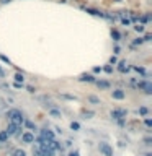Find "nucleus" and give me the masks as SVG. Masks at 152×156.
<instances>
[{
	"mask_svg": "<svg viewBox=\"0 0 152 156\" xmlns=\"http://www.w3.org/2000/svg\"><path fill=\"white\" fill-rule=\"evenodd\" d=\"M8 119H10V122L12 124H15L16 127H22V124L25 122V119H23V116H22V112H20L18 109H10L8 111Z\"/></svg>",
	"mask_w": 152,
	"mask_h": 156,
	"instance_id": "1",
	"label": "nucleus"
},
{
	"mask_svg": "<svg viewBox=\"0 0 152 156\" xmlns=\"http://www.w3.org/2000/svg\"><path fill=\"white\" fill-rule=\"evenodd\" d=\"M98 150L103 156H113V148L110 146L108 143H105V141H102V143L98 145Z\"/></svg>",
	"mask_w": 152,
	"mask_h": 156,
	"instance_id": "2",
	"label": "nucleus"
},
{
	"mask_svg": "<svg viewBox=\"0 0 152 156\" xmlns=\"http://www.w3.org/2000/svg\"><path fill=\"white\" fill-rule=\"evenodd\" d=\"M41 140H43V143L44 141H47V140H54V133L51 130H47V129H44V130H41Z\"/></svg>",
	"mask_w": 152,
	"mask_h": 156,
	"instance_id": "3",
	"label": "nucleus"
},
{
	"mask_svg": "<svg viewBox=\"0 0 152 156\" xmlns=\"http://www.w3.org/2000/svg\"><path fill=\"white\" fill-rule=\"evenodd\" d=\"M137 86H139L141 89H144V93H147V94H151L152 93V85L149 81H139L137 83Z\"/></svg>",
	"mask_w": 152,
	"mask_h": 156,
	"instance_id": "4",
	"label": "nucleus"
},
{
	"mask_svg": "<svg viewBox=\"0 0 152 156\" xmlns=\"http://www.w3.org/2000/svg\"><path fill=\"white\" fill-rule=\"evenodd\" d=\"M128 111H123V109H115L111 111V117L113 119H121V117H126Z\"/></svg>",
	"mask_w": 152,
	"mask_h": 156,
	"instance_id": "5",
	"label": "nucleus"
},
{
	"mask_svg": "<svg viewBox=\"0 0 152 156\" xmlns=\"http://www.w3.org/2000/svg\"><path fill=\"white\" fill-rule=\"evenodd\" d=\"M22 140H23V143H33L34 141V135L31 133V132H25V133L22 135Z\"/></svg>",
	"mask_w": 152,
	"mask_h": 156,
	"instance_id": "6",
	"label": "nucleus"
},
{
	"mask_svg": "<svg viewBox=\"0 0 152 156\" xmlns=\"http://www.w3.org/2000/svg\"><path fill=\"white\" fill-rule=\"evenodd\" d=\"M111 94H113V98H115V99H124V98H126V93H124L123 89H115Z\"/></svg>",
	"mask_w": 152,
	"mask_h": 156,
	"instance_id": "7",
	"label": "nucleus"
},
{
	"mask_svg": "<svg viewBox=\"0 0 152 156\" xmlns=\"http://www.w3.org/2000/svg\"><path fill=\"white\" fill-rule=\"evenodd\" d=\"M18 129H20V127H16L15 124H12V122H10L5 132H7V133H8V135H15V133H16V130H18Z\"/></svg>",
	"mask_w": 152,
	"mask_h": 156,
	"instance_id": "8",
	"label": "nucleus"
},
{
	"mask_svg": "<svg viewBox=\"0 0 152 156\" xmlns=\"http://www.w3.org/2000/svg\"><path fill=\"white\" fill-rule=\"evenodd\" d=\"M49 116L51 117H54V119H61V111H57V109H49Z\"/></svg>",
	"mask_w": 152,
	"mask_h": 156,
	"instance_id": "9",
	"label": "nucleus"
},
{
	"mask_svg": "<svg viewBox=\"0 0 152 156\" xmlns=\"http://www.w3.org/2000/svg\"><path fill=\"white\" fill-rule=\"evenodd\" d=\"M96 86H98L100 89H108L110 88V83L108 81H96Z\"/></svg>",
	"mask_w": 152,
	"mask_h": 156,
	"instance_id": "10",
	"label": "nucleus"
},
{
	"mask_svg": "<svg viewBox=\"0 0 152 156\" xmlns=\"http://www.w3.org/2000/svg\"><path fill=\"white\" fill-rule=\"evenodd\" d=\"M80 81H88V83H93V81H95V78H93L92 75H82V77H80Z\"/></svg>",
	"mask_w": 152,
	"mask_h": 156,
	"instance_id": "11",
	"label": "nucleus"
},
{
	"mask_svg": "<svg viewBox=\"0 0 152 156\" xmlns=\"http://www.w3.org/2000/svg\"><path fill=\"white\" fill-rule=\"evenodd\" d=\"M10 156H26V153H25V150H22V148H16Z\"/></svg>",
	"mask_w": 152,
	"mask_h": 156,
	"instance_id": "12",
	"label": "nucleus"
},
{
	"mask_svg": "<svg viewBox=\"0 0 152 156\" xmlns=\"http://www.w3.org/2000/svg\"><path fill=\"white\" fill-rule=\"evenodd\" d=\"M118 70H119V72H123V73H124V72H128V70H129V67L126 65V62H119V67H118Z\"/></svg>",
	"mask_w": 152,
	"mask_h": 156,
	"instance_id": "13",
	"label": "nucleus"
},
{
	"mask_svg": "<svg viewBox=\"0 0 152 156\" xmlns=\"http://www.w3.org/2000/svg\"><path fill=\"white\" fill-rule=\"evenodd\" d=\"M8 137H10V135L7 133L5 130H2V132H0V141H7V140H8Z\"/></svg>",
	"mask_w": 152,
	"mask_h": 156,
	"instance_id": "14",
	"label": "nucleus"
},
{
	"mask_svg": "<svg viewBox=\"0 0 152 156\" xmlns=\"http://www.w3.org/2000/svg\"><path fill=\"white\" fill-rule=\"evenodd\" d=\"M87 99H88V101H90L92 104H100V99L96 98V96H88Z\"/></svg>",
	"mask_w": 152,
	"mask_h": 156,
	"instance_id": "15",
	"label": "nucleus"
},
{
	"mask_svg": "<svg viewBox=\"0 0 152 156\" xmlns=\"http://www.w3.org/2000/svg\"><path fill=\"white\" fill-rule=\"evenodd\" d=\"M111 36L115 37V41H119V39H121V34H119L116 29H113V31H111Z\"/></svg>",
	"mask_w": 152,
	"mask_h": 156,
	"instance_id": "16",
	"label": "nucleus"
},
{
	"mask_svg": "<svg viewBox=\"0 0 152 156\" xmlns=\"http://www.w3.org/2000/svg\"><path fill=\"white\" fill-rule=\"evenodd\" d=\"M23 80H25V78H23V73H16L15 75V81L16 83H23Z\"/></svg>",
	"mask_w": 152,
	"mask_h": 156,
	"instance_id": "17",
	"label": "nucleus"
},
{
	"mask_svg": "<svg viewBox=\"0 0 152 156\" xmlns=\"http://www.w3.org/2000/svg\"><path fill=\"white\" fill-rule=\"evenodd\" d=\"M133 68L137 72V73H141V75H146V70H144L142 67H133Z\"/></svg>",
	"mask_w": 152,
	"mask_h": 156,
	"instance_id": "18",
	"label": "nucleus"
},
{
	"mask_svg": "<svg viewBox=\"0 0 152 156\" xmlns=\"http://www.w3.org/2000/svg\"><path fill=\"white\" fill-rule=\"evenodd\" d=\"M70 129H72V130H79V129H80L79 122H72V124H70Z\"/></svg>",
	"mask_w": 152,
	"mask_h": 156,
	"instance_id": "19",
	"label": "nucleus"
},
{
	"mask_svg": "<svg viewBox=\"0 0 152 156\" xmlns=\"http://www.w3.org/2000/svg\"><path fill=\"white\" fill-rule=\"evenodd\" d=\"M33 156H43V151L39 148H36V150H33Z\"/></svg>",
	"mask_w": 152,
	"mask_h": 156,
	"instance_id": "20",
	"label": "nucleus"
},
{
	"mask_svg": "<svg viewBox=\"0 0 152 156\" xmlns=\"http://www.w3.org/2000/svg\"><path fill=\"white\" fill-rule=\"evenodd\" d=\"M134 29H136L137 33H142V31H144V25H137V26H134Z\"/></svg>",
	"mask_w": 152,
	"mask_h": 156,
	"instance_id": "21",
	"label": "nucleus"
},
{
	"mask_svg": "<svg viewBox=\"0 0 152 156\" xmlns=\"http://www.w3.org/2000/svg\"><path fill=\"white\" fill-rule=\"evenodd\" d=\"M103 70H105L106 73H111V72H113V67H111V65H106V67L103 68Z\"/></svg>",
	"mask_w": 152,
	"mask_h": 156,
	"instance_id": "22",
	"label": "nucleus"
},
{
	"mask_svg": "<svg viewBox=\"0 0 152 156\" xmlns=\"http://www.w3.org/2000/svg\"><path fill=\"white\" fill-rule=\"evenodd\" d=\"M0 60L5 62V64H10V59H8V57H5V55H0Z\"/></svg>",
	"mask_w": 152,
	"mask_h": 156,
	"instance_id": "23",
	"label": "nucleus"
},
{
	"mask_svg": "<svg viewBox=\"0 0 152 156\" xmlns=\"http://www.w3.org/2000/svg\"><path fill=\"white\" fill-rule=\"evenodd\" d=\"M142 42H144V39H142V37H139V39L134 41V46H139V44H142Z\"/></svg>",
	"mask_w": 152,
	"mask_h": 156,
	"instance_id": "24",
	"label": "nucleus"
},
{
	"mask_svg": "<svg viewBox=\"0 0 152 156\" xmlns=\"http://www.w3.org/2000/svg\"><path fill=\"white\" fill-rule=\"evenodd\" d=\"M139 114H142V116H147V109H146V107H141V109H139Z\"/></svg>",
	"mask_w": 152,
	"mask_h": 156,
	"instance_id": "25",
	"label": "nucleus"
},
{
	"mask_svg": "<svg viewBox=\"0 0 152 156\" xmlns=\"http://www.w3.org/2000/svg\"><path fill=\"white\" fill-rule=\"evenodd\" d=\"M62 98H65V99H74V101L77 99L75 96H70V94H62Z\"/></svg>",
	"mask_w": 152,
	"mask_h": 156,
	"instance_id": "26",
	"label": "nucleus"
},
{
	"mask_svg": "<svg viewBox=\"0 0 152 156\" xmlns=\"http://www.w3.org/2000/svg\"><path fill=\"white\" fill-rule=\"evenodd\" d=\"M25 125L28 127V129H34V125H33V122H30V120H26L25 122Z\"/></svg>",
	"mask_w": 152,
	"mask_h": 156,
	"instance_id": "27",
	"label": "nucleus"
},
{
	"mask_svg": "<svg viewBox=\"0 0 152 156\" xmlns=\"http://www.w3.org/2000/svg\"><path fill=\"white\" fill-rule=\"evenodd\" d=\"M123 25L129 26V25H131V21H129V20H128V18H123Z\"/></svg>",
	"mask_w": 152,
	"mask_h": 156,
	"instance_id": "28",
	"label": "nucleus"
},
{
	"mask_svg": "<svg viewBox=\"0 0 152 156\" xmlns=\"http://www.w3.org/2000/svg\"><path fill=\"white\" fill-rule=\"evenodd\" d=\"M116 62H118V59H116V57H115V55H113V57H111V59H110V64H116Z\"/></svg>",
	"mask_w": 152,
	"mask_h": 156,
	"instance_id": "29",
	"label": "nucleus"
},
{
	"mask_svg": "<svg viewBox=\"0 0 152 156\" xmlns=\"http://www.w3.org/2000/svg\"><path fill=\"white\" fill-rule=\"evenodd\" d=\"M144 143H146V145H152V140H151V138H144Z\"/></svg>",
	"mask_w": 152,
	"mask_h": 156,
	"instance_id": "30",
	"label": "nucleus"
},
{
	"mask_svg": "<svg viewBox=\"0 0 152 156\" xmlns=\"http://www.w3.org/2000/svg\"><path fill=\"white\" fill-rule=\"evenodd\" d=\"M3 77H5V72H3V68L0 67V78H3Z\"/></svg>",
	"mask_w": 152,
	"mask_h": 156,
	"instance_id": "31",
	"label": "nucleus"
},
{
	"mask_svg": "<svg viewBox=\"0 0 152 156\" xmlns=\"http://www.w3.org/2000/svg\"><path fill=\"white\" fill-rule=\"evenodd\" d=\"M146 125H147V127L152 125V120H151V119H146Z\"/></svg>",
	"mask_w": 152,
	"mask_h": 156,
	"instance_id": "32",
	"label": "nucleus"
},
{
	"mask_svg": "<svg viewBox=\"0 0 152 156\" xmlns=\"http://www.w3.org/2000/svg\"><path fill=\"white\" fill-rule=\"evenodd\" d=\"M152 39V36H151V34H146V37H144V41H151Z\"/></svg>",
	"mask_w": 152,
	"mask_h": 156,
	"instance_id": "33",
	"label": "nucleus"
},
{
	"mask_svg": "<svg viewBox=\"0 0 152 156\" xmlns=\"http://www.w3.org/2000/svg\"><path fill=\"white\" fill-rule=\"evenodd\" d=\"M93 72H95V73H98V72H102V68H100V67H95V68H93Z\"/></svg>",
	"mask_w": 152,
	"mask_h": 156,
	"instance_id": "34",
	"label": "nucleus"
},
{
	"mask_svg": "<svg viewBox=\"0 0 152 156\" xmlns=\"http://www.w3.org/2000/svg\"><path fill=\"white\" fill-rule=\"evenodd\" d=\"M69 156H79V153H77V151H72V153L69 155Z\"/></svg>",
	"mask_w": 152,
	"mask_h": 156,
	"instance_id": "35",
	"label": "nucleus"
},
{
	"mask_svg": "<svg viewBox=\"0 0 152 156\" xmlns=\"http://www.w3.org/2000/svg\"><path fill=\"white\" fill-rule=\"evenodd\" d=\"M7 2H12V0H3V3H7Z\"/></svg>",
	"mask_w": 152,
	"mask_h": 156,
	"instance_id": "36",
	"label": "nucleus"
}]
</instances>
